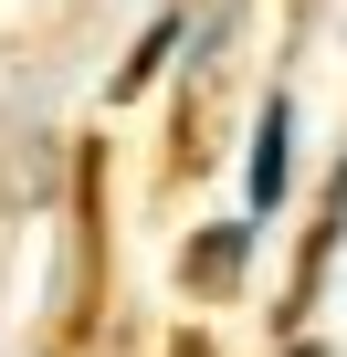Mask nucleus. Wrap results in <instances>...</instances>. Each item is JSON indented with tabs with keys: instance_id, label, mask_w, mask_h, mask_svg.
<instances>
[{
	"instance_id": "1",
	"label": "nucleus",
	"mask_w": 347,
	"mask_h": 357,
	"mask_svg": "<svg viewBox=\"0 0 347 357\" xmlns=\"http://www.w3.org/2000/svg\"><path fill=\"white\" fill-rule=\"evenodd\" d=\"M284 126H295V116L274 105V116H263V137H253V168H242V190H253V211H284Z\"/></svg>"
},
{
	"instance_id": "2",
	"label": "nucleus",
	"mask_w": 347,
	"mask_h": 357,
	"mask_svg": "<svg viewBox=\"0 0 347 357\" xmlns=\"http://www.w3.org/2000/svg\"><path fill=\"white\" fill-rule=\"evenodd\" d=\"M295 357H316V347H295Z\"/></svg>"
}]
</instances>
